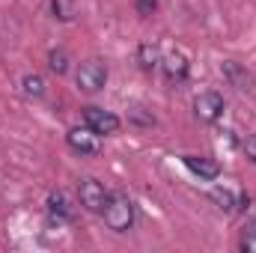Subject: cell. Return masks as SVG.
Segmentation results:
<instances>
[{
  "instance_id": "cell-17",
  "label": "cell",
  "mask_w": 256,
  "mask_h": 253,
  "mask_svg": "<svg viewBox=\"0 0 256 253\" xmlns=\"http://www.w3.org/2000/svg\"><path fill=\"white\" fill-rule=\"evenodd\" d=\"M242 152L248 155V161L256 164V134H248V137L242 140Z\"/></svg>"
},
{
  "instance_id": "cell-3",
  "label": "cell",
  "mask_w": 256,
  "mask_h": 253,
  "mask_svg": "<svg viewBox=\"0 0 256 253\" xmlns=\"http://www.w3.org/2000/svg\"><path fill=\"white\" fill-rule=\"evenodd\" d=\"M74 84L84 92H98L108 84V66L102 60H84L78 66V72H74Z\"/></svg>"
},
{
  "instance_id": "cell-4",
  "label": "cell",
  "mask_w": 256,
  "mask_h": 253,
  "mask_svg": "<svg viewBox=\"0 0 256 253\" xmlns=\"http://www.w3.org/2000/svg\"><path fill=\"white\" fill-rule=\"evenodd\" d=\"M108 194H110V190H104V185H102L98 179H92V176H84V179L78 182V200H80V206H84L86 212H92V214H102V212H104Z\"/></svg>"
},
{
  "instance_id": "cell-6",
  "label": "cell",
  "mask_w": 256,
  "mask_h": 253,
  "mask_svg": "<svg viewBox=\"0 0 256 253\" xmlns=\"http://www.w3.org/2000/svg\"><path fill=\"white\" fill-rule=\"evenodd\" d=\"M66 143L74 155L86 158V155H98V134L90 131L86 126H78V128H68L66 131Z\"/></svg>"
},
{
  "instance_id": "cell-5",
  "label": "cell",
  "mask_w": 256,
  "mask_h": 253,
  "mask_svg": "<svg viewBox=\"0 0 256 253\" xmlns=\"http://www.w3.org/2000/svg\"><path fill=\"white\" fill-rule=\"evenodd\" d=\"M224 110H226V102H224V96L220 92H214V90H206V92H200L196 98H194V114H196V120L200 122H218L220 116H224Z\"/></svg>"
},
{
  "instance_id": "cell-1",
  "label": "cell",
  "mask_w": 256,
  "mask_h": 253,
  "mask_svg": "<svg viewBox=\"0 0 256 253\" xmlns=\"http://www.w3.org/2000/svg\"><path fill=\"white\" fill-rule=\"evenodd\" d=\"M102 218L114 232H128L134 226V202H131V196L126 190H110Z\"/></svg>"
},
{
  "instance_id": "cell-7",
  "label": "cell",
  "mask_w": 256,
  "mask_h": 253,
  "mask_svg": "<svg viewBox=\"0 0 256 253\" xmlns=\"http://www.w3.org/2000/svg\"><path fill=\"white\" fill-rule=\"evenodd\" d=\"M161 72H164V78H167L170 84H185L188 74H191V63H188L185 54L173 51V54H167V57L161 60Z\"/></svg>"
},
{
  "instance_id": "cell-11",
  "label": "cell",
  "mask_w": 256,
  "mask_h": 253,
  "mask_svg": "<svg viewBox=\"0 0 256 253\" xmlns=\"http://www.w3.org/2000/svg\"><path fill=\"white\" fill-rule=\"evenodd\" d=\"M220 74H224L232 86H238V90H250V84H254V78L248 74V68H242V66L232 63V60H226V63L220 66Z\"/></svg>"
},
{
  "instance_id": "cell-9",
  "label": "cell",
  "mask_w": 256,
  "mask_h": 253,
  "mask_svg": "<svg viewBox=\"0 0 256 253\" xmlns=\"http://www.w3.org/2000/svg\"><path fill=\"white\" fill-rule=\"evenodd\" d=\"M182 164L191 170L200 182H212L220 176V164L214 158H200V155H182Z\"/></svg>"
},
{
  "instance_id": "cell-14",
  "label": "cell",
  "mask_w": 256,
  "mask_h": 253,
  "mask_svg": "<svg viewBox=\"0 0 256 253\" xmlns=\"http://www.w3.org/2000/svg\"><path fill=\"white\" fill-rule=\"evenodd\" d=\"M68 54H66L63 48H54V51H48V68L51 72H57V74H66L68 72Z\"/></svg>"
},
{
  "instance_id": "cell-18",
  "label": "cell",
  "mask_w": 256,
  "mask_h": 253,
  "mask_svg": "<svg viewBox=\"0 0 256 253\" xmlns=\"http://www.w3.org/2000/svg\"><path fill=\"white\" fill-rule=\"evenodd\" d=\"M134 6H137V12H140L143 18H149V15H152V12L158 9V0H137Z\"/></svg>"
},
{
  "instance_id": "cell-15",
  "label": "cell",
  "mask_w": 256,
  "mask_h": 253,
  "mask_svg": "<svg viewBox=\"0 0 256 253\" xmlns=\"http://www.w3.org/2000/svg\"><path fill=\"white\" fill-rule=\"evenodd\" d=\"M51 12L57 21H72L74 18V3L72 0H51Z\"/></svg>"
},
{
  "instance_id": "cell-2",
  "label": "cell",
  "mask_w": 256,
  "mask_h": 253,
  "mask_svg": "<svg viewBox=\"0 0 256 253\" xmlns=\"http://www.w3.org/2000/svg\"><path fill=\"white\" fill-rule=\"evenodd\" d=\"M80 122L90 128V131H96L98 137L116 134V131H120V126H122L116 114H110V110H104V108H96V104L80 108Z\"/></svg>"
},
{
  "instance_id": "cell-16",
  "label": "cell",
  "mask_w": 256,
  "mask_h": 253,
  "mask_svg": "<svg viewBox=\"0 0 256 253\" xmlns=\"http://www.w3.org/2000/svg\"><path fill=\"white\" fill-rule=\"evenodd\" d=\"M238 248L244 253H256V224H248L242 230V238H238Z\"/></svg>"
},
{
  "instance_id": "cell-10",
  "label": "cell",
  "mask_w": 256,
  "mask_h": 253,
  "mask_svg": "<svg viewBox=\"0 0 256 253\" xmlns=\"http://www.w3.org/2000/svg\"><path fill=\"white\" fill-rule=\"evenodd\" d=\"M208 200L218 208H224V212H236V208H244L248 206V196H238L236 190H230V188H212L208 190Z\"/></svg>"
},
{
  "instance_id": "cell-13",
  "label": "cell",
  "mask_w": 256,
  "mask_h": 253,
  "mask_svg": "<svg viewBox=\"0 0 256 253\" xmlns=\"http://www.w3.org/2000/svg\"><path fill=\"white\" fill-rule=\"evenodd\" d=\"M21 92H24L27 98H42V96H45V78L36 74V72L24 74V78H21Z\"/></svg>"
},
{
  "instance_id": "cell-8",
  "label": "cell",
  "mask_w": 256,
  "mask_h": 253,
  "mask_svg": "<svg viewBox=\"0 0 256 253\" xmlns=\"http://www.w3.org/2000/svg\"><path fill=\"white\" fill-rule=\"evenodd\" d=\"M45 208H48L51 224H68L74 218V206L68 202V196H66L63 190H51L48 200H45Z\"/></svg>"
},
{
  "instance_id": "cell-12",
  "label": "cell",
  "mask_w": 256,
  "mask_h": 253,
  "mask_svg": "<svg viewBox=\"0 0 256 253\" xmlns=\"http://www.w3.org/2000/svg\"><path fill=\"white\" fill-rule=\"evenodd\" d=\"M161 48L158 45H152V42H143L140 48H137V63L143 72H155V68H161Z\"/></svg>"
}]
</instances>
